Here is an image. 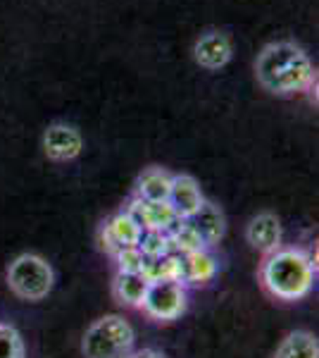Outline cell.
<instances>
[{"mask_svg":"<svg viewBox=\"0 0 319 358\" xmlns=\"http://www.w3.org/2000/svg\"><path fill=\"white\" fill-rule=\"evenodd\" d=\"M255 74L267 91L291 96L315 86V67L300 45L279 41L269 43L255 62Z\"/></svg>","mask_w":319,"mask_h":358,"instance_id":"1","label":"cell"},{"mask_svg":"<svg viewBox=\"0 0 319 358\" xmlns=\"http://www.w3.org/2000/svg\"><path fill=\"white\" fill-rule=\"evenodd\" d=\"M317 256L303 248H276L262 263V285L281 301H300L315 287Z\"/></svg>","mask_w":319,"mask_h":358,"instance_id":"2","label":"cell"},{"mask_svg":"<svg viewBox=\"0 0 319 358\" xmlns=\"http://www.w3.org/2000/svg\"><path fill=\"white\" fill-rule=\"evenodd\" d=\"M133 327L121 315H105L86 330L81 351L86 358H126L133 349Z\"/></svg>","mask_w":319,"mask_h":358,"instance_id":"3","label":"cell"},{"mask_svg":"<svg viewBox=\"0 0 319 358\" xmlns=\"http://www.w3.org/2000/svg\"><path fill=\"white\" fill-rule=\"evenodd\" d=\"M8 285L24 301H40L53 292L55 273L45 258L36 253H22L10 263Z\"/></svg>","mask_w":319,"mask_h":358,"instance_id":"4","label":"cell"},{"mask_svg":"<svg viewBox=\"0 0 319 358\" xmlns=\"http://www.w3.org/2000/svg\"><path fill=\"white\" fill-rule=\"evenodd\" d=\"M186 285L181 282H150L141 308L153 320L170 322L186 310Z\"/></svg>","mask_w":319,"mask_h":358,"instance_id":"5","label":"cell"},{"mask_svg":"<svg viewBox=\"0 0 319 358\" xmlns=\"http://www.w3.org/2000/svg\"><path fill=\"white\" fill-rule=\"evenodd\" d=\"M126 215L143 229H158V232H172L174 224L179 222V217L174 215V210L170 208L167 201L153 203V201H141L133 196L131 203L124 208Z\"/></svg>","mask_w":319,"mask_h":358,"instance_id":"6","label":"cell"},{"mask_svg":"<svg viewBox=\"0 0 319 358\" xmlns=\"http://www.w3.org/2000/svg\"><path fill=\"white\" fill-rule=\"evenodd\" d=\"M138 239H141V227L126 215V210L114 213L101 229V246L110 256H114L121 248L138 246Z\"/></svg>","mask_w":319,"mask_h":358,"instance_id":"7","label":"cell"},{"mask_svg":"<svg viewBox=\"0 0 319 358\" xmlns=\"http://www.w3.org/2000/svg\"><path fill=\"white\" fill-rule=\"evenodd\" d=\"M81 134L74 127L69 124H50L43 134V151L50 160L55 163H67V160H74L81 153Z\"/></svg>","mask_w":319,"mask_h":358,"instance_id":"8","label":"cell"},{"mask_svg":"<svg viewBox=\"0 0 319 358\" xmlns=\"http://www.w3.org/2000/svg\"><path fill=\"white\" fill-rule=\"evenodd\" d=\"M167 203H170L179 220H188L205 203V196H202L198 182L191 175H172V189Z\"/></svg>","mask_w":319,"mask_h":358,"instance_id":"9","label":"cell"},{"mask_svg":"<svg viewBox=\"0 0 319 358\" xmlns=\"http://www.w3.org/2000/svg\"><path fill=\"white\" fill-rule=\"evenodd\" d=\"M248 236V244H251L255 251H262V253H274L276 248H281V222L276 215L272 213H260L255 215L251 224L246 229Z\"/></svg>","mask_w":319,"mask_h":358,"instance_id":"10","label":"cell"},{"mask_svg":"<svg viewBox=\"0 0 319 358\" xmlns=\"http://www.w3.org/2000/svg\"><path fill=\"white\" fill-rule=\"evenodd\" d=\"M195 62L205 69H219L231 60V41L222 31H207L195 41Z\"/></svg>","mask_w":319,"mask_h":358,"instance_id":"11","label":"cell"},{"mask_svg":"<svg viewBox=\"0 0 319 358\" xmlns=\"http://www.w3.org/2000/svg\"><path fill=\"white\" fill-rule=\"evenodd\" d=\"M186 222L195 229V234L200 236L205 246L217 244V241L222 239L224 232H226L224 213L219 210V208L214 206V203H210V201H205V203H202L198 210H195L193 215L188 217Z\"/></svg>","mask_w":319,"mask_h":358,"instance_id":"12","label":"cell"},{"mask_svg":"<svg viewBox=\"0 0 319 358\" xmlns=\"http://www.w3.org/2000/svg\"><path fill=\"white\" fill-rule=\"evenodd\" d=\"M217 268V258L210 253V248L186 253V256H181V285H207V282L214 280Z\"/></svg>","mask_w":319,"mask_h":358,"instance_id":"13","label":"cell"},{"mask_svg":"<svg viewBox=\"0 0 319 358\" xmlns=\"http://www.w3.org/2000/svg\"><path fill=\"white\" fill-rule=\"evenodd\" d=\"M170 189H172V175L160 167H150V170L143 172L136 182V199L141 201H153V203H160V201L170 199Z\"/></svg>","mask_w":319,"mask_h":358,"instance_id":"14","label":"cell"},{"mask_svg":"<svg viewBox=\"0 0 319 358\" xmlns=\"http://www.w3.org/2000/svg\"><path fill=\"white\" fill-rule=\"evenodd\" d=\"M148 287L150 282L143 277V273H117L114 277V296L119 303L131 306V308H141Z\"/></svg>","mask_w":319,"mask_h":358,"instance_id":"15","label":"cell"},{"mask_svg":"<svg viewBox=\"0 0 319 358\" xmlns=\"http://www.w3.org/2000/svg\"><path fill=\"white\" fill-rule=\"evenodd\" d=\"M143 277L148 282H181V256L167 253L160 258H146Z\"/></svg>","mask_w":319,"mask_h":358,"instance_id":"16","label":"cell"},{"mask_svg":"<svg viewBox=\"0 0 319 358\" xmlns=\"http://www.w3.org/2000/svg\"><path fill=\"white\" fill-rule=\"evenodd\" d=\"M274 358H319V344L317 337L310 332H291L279 344Z\"/></svg>","mask_w":319,"mask_h":358,"instance_id":"17","label":"cell"},{"mask_svg":"<svg viewBox=\"0 0 319 358\" xmlns=\"http://www.w3.org/2000/svg\"><path fill=\"white\" fill-rule=\"evenodd\" d=\"M170 234V246H172V253H177V256H186V253H193V251H200V248H207L202 244V239L198 234H195V229L191 227L186 220H179L174 224Z\"/></svg>","mask_w":319,"mask_h":358,"instance_id":"18","label":"cell"},{"mask_svg":"<svg viewBox=\"0 0 319 358\" xmlns=\"http://www.w3.org/2000/svg\"><path fill=\"white\" fill-rule=\"evenodd\" d=\"M138 251L143 253L146 258H160L172 253L170 246V234L167 232H158V229H143L141 239H138Z\"/></svg>","mask_w":319,"mask_h":358,"instance_id":"19","label":"cell"},{"mask_svg":"<svg viewBox=\"0 0 319 358\" xmlns=\"http://www.w3.org/2000/svg\"><path fill=\"white\" fill-rule=\"evenodd\" d=\"M0 358H24V342L13 325H0Z\"/></svg>","mask_w":319,"mask_h":358,"instance_id":"20","label":"cell"},{"mask_svg":"<svg viewBox=\"0 0 319 358\" xmlns=\"http://www.w3.org/2000/svg\"><path fill=\"white\" fill-rule=\"evenodd\" d=\"M112 258L117 263V273H143V265H146V256L136 246L121 248Z\"/></svg>","mask_w":319,"mask_h":358,"instance_id":"21","label":"cell"},{"mask_svg":"<svg viewBox=\"0 0 319 358\" xmlns=\"http://www.w3.org/2000/svg\"><path fill=\"white\" fill-rule=\"evenodd\" d=\"M126 358H165V354H160L158 349H138V351H131Z\"/></svg>","mask_w":319,"mask_h":358,"instance_id":"22","label":"cell"}]
</instances>
